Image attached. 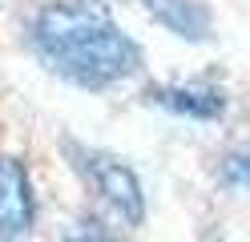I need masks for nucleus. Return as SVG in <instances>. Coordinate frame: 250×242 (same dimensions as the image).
I'll use <instances>...</instances> for the list:
<instances>
[{"instance_id": "7", "label": "nucleus", "mask_w": 250, "mask_h": 242, "mask_svg": "<svg viewBox=\"0 0 250 242\" xmlns=\"http://www.w3.org/2000/svg\"><path fill=\"white\" fill-rule=\"evenodd\" d=\"M222 177H226V186H230L234 194L246 190V150H230L226 166H222Z\"/></svg>"}, {"instance_id": "1", "label": "nucleus", "mask_w": 250, "mask_h": 242, "mask_svg": "<svg viewBox=\"0 0 250 242\" xmlns=\"http://www.w3.org/2000/svg\"><path fill=\"white\" fill-rule=\"evenodd\" d=\"M28 44L77 89H109L142 69V48L89 0H53L28 24Z\"/></svg>"}, {"instance_id": "6", "label": "nucleus", "mask_w": 250, "mask_h": 242, "mask_svg": "<svg viewBox=\"0 0 250 242\" xmlns=\"http://www.w3.org/2000/svg\"><path fill=\"white\" fill-rule=\"evenodd\" d=\"M65 242H117V238L109 234L97 218H81V222H73V226H69Z\"/></svg>"}, {"instance_id": "3", "label": "nucleus", "mask_w": 250, "mask_h": 242, "mask_svg": "<svg viewBox=\"0 0 250 242\" xmlns=\"http://www.w3.org/2000/svg\"><path fill=\"white\" fill-rule=\"evenodd\" d=\"M37 202H33V182L28 166L12 154H0V238L17 242L33 230Z\"/></svg>"}, {"instance_id": "4", "label": "nucleus", "mask_w": 250, "mask_h": 242, "mask_svg": "<svg viewBox=\"0 0 250 242\" xmlns=\"http://www.w3.org/2000/svg\"><path fill=\"white\" fill-rule=\"evenodd\" d=\"M153 105H162L178 117H194V121H218L226 113V89L218 85H202V81H190V85H153L149 93Z\"/></svg>"}, {"instance_id": "5", "label": "nucleus", "mask_w": 250, "mask_h": 242, "mask_svg": "<svg viewBox=\"0 0 250 242\" xmlns=\"http://www.w3.org/2000/svg\"><path fill=\"white\" fill-rule=\"evenodd\" d=\"M149 16L162 28H169L182 41H206L210 37V8L198 0H142Z\"/></svg>"}, {"instance_id": "2", "label": "nucleus", "mask_w": 250, "mask_h": 242, "mask_svg": "<svg viewBox=\"0 0 250 242\" xmlns=\"http://www.w3.org/2000/svg\"><path fill=\"white\" fill-rule=\"evenodd\" d=\"M73 154L81 157V161H77L81 174L93 182V190H97L101 198L121 214V222L142 226V218H146V194H142L137 174H133L129 166H121L117 157L97 154V150H73Z\"/></svg>"}]
</instances>
